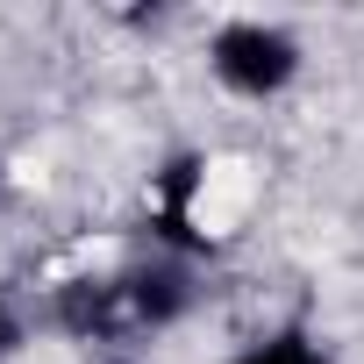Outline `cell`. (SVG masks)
Returning a JSON list of instances; mask_svg holds the SVG:
<instances>
[{
	"instance_id": "1",
	"label": "cell",
	"mask_w": 364,
	"mask_h": 364,
	"mask_svg": "<svg viewBox=\"0 0 364 364\" xmlns=\"http://www.w3.org/2000/svg\"><path fill=\"white\" fill-rule=\"evenodd\" d=\"M293 65H300L293 36H279V29H264V22H236V29L215 36V72H222L236 93H279V86L293 79Z\"/></svg>"
},
{
	"instance_id": "2",
	"label": "cell",
	"mask_w": 364,
	"mask_h": 364,
	"mask_svg": "<svg viewBox=\"0 0 364 364\" xmlns=\"http://www.w3.org/2000/svg\"><path fill=\"white\" fill-rule=\"evenodd\" d=\"M236 364H321L300 336H279V343H264V350H250V357H236Z\"/></svg>"
}]
</instances>
